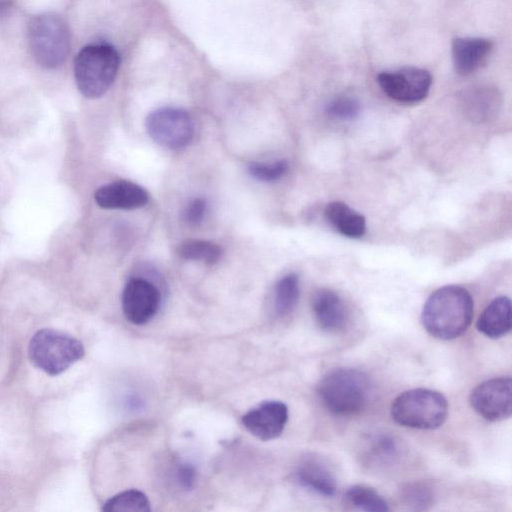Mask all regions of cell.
Wrapping results in <instances>:
<instances>
[{"instance_id":"1","label":"cell","mask_w":512,"mask_h":512,"mask_svg":"<svg viewBox=\"0 0 512 512\" xmlns=\"http://www.w3.org/2000/svg\"><path fill=\"white\" fill-rule=\"evenodd\" d=\"M473 310L472 296L465 288L447 285L428 297L422 309L421 322L432 337L451 340L468 329Z\"/></svg>"},{"instance_id":"2","label":"cell","mask_w":512,"mask_h":512,"mask_svg":"<svg viewBox=\"0 0 512 512\" xmlns=\"http://www.w3.org/2000/svg\"><path fill=\"white\" fill-rule=\"evenodd\" d=\"M317 391L323 405L331 413L351 416L367 406L372 384L368 375L361 370L338 368L320 380Z\"/></svg>"},{"instance_id":"3","label":"cell","mask_w":512,"mask_h":512,"mask_svg":"<svg viewBox=\"0 0 512 512\" xmlns=\"http://www.w3.org/2000/svg\"><path fill=\"white\" fill-rule=\"evenodd\" d=\"M120 66L117 50L104 43L82 48L74 60V76L82 95L95 99L104 95L113 84Z\"/></svg>"},{"instance_id":"4","label":"cell","mask_w":512,"mask_h":512,"mask_svg":"<svg viewBox=\"0 0 512 512\" xmlns=\"http://www.w3.org/2000/svg\"><path fill=\"white\" fill-rule=\"evenodd\" d=\"M391 416L401 426L434 430L448 416L446 397L435 390L415 388L399 394L391 405Z\"/></svg>"},{"instance_id":"5","label":"cell","mask_w":512,"mask_h":512,"mask_svg":"<svg viewBox=\"0 0 512 512\" xmlns=\"http://www.w3.org/2000/svg\"><path fill=\"white\" fill-rule=\"evenodd\" d=\"M83 344L62 331L44 328L31 338L28 355L31 363L50 376H57L84 356Z\"/></svg>"},{"instance_id":"6","label":"cell","mask_w":512,"mask_h":512,"mask_svg":"<svg viewBox=\"0 0 512 512\" xmlns=\"http://www.w3.org/2000/svg\"><path fill=\"white\" fill-rule=\"evenodd\" d=\"M28 40L33 58L42 67L57 68L69 54V28L55 13L34 16L28 24Z\"/></svg>"},{"instance_id":"7","label":"cell","mask_w":512,"mask_h":512,"mask_svg":"<svg viewBox=\"0 0 512 512\" xmlns=\"http://www.w3.org/2000/svg\"><path fill=\"white\" fill-rule=\"evenodd\" d=\"M148 135L160 146L179 149L187 146L194 135L190 114L175 107H163L152 111L145 121Z\"/></svg>"},{"instance_id":"8","label":"cell","mask_w":512,"mask_h":512,"mask_svg":"<svg viewBox=\"0 0 512 512\" xmlns=\"http://www.w3.org/2000/svg\"><path fill=\"white\" fill-rule=\"evenodd\" d=\"M470 405L482 418L502 421L512 411V381L510 377H497L477 385L470 394Z\"/></svg>"},{"instance_id":"9","label":"cell","mask_w":512,"mask_h":512,"mask_svg":"<svg viewBox=\"0 0 512 512\" xmlns=\"http://www.w3.org/2000/svg\"><path fill=\"white\" fill-rule=\"evenodd\" d=\"M377 81L391 99L402 103H416L428 95L432 77L425 69L404 67L380 73Z\"/></svg>"},{"instance_id":"10","label":"cell","mask_w":512,"mask_h":512,"mask_svg":"<svg viewBox=\"0 0 512 512\" xmlns=\"http://www.w3.org/2000/svg\"><path fill=\"white\" fill-rule=\"evenodd\" d=\"M160 302V291L145 278H131L123 289V313L133 324L143 325L150 321L157 313Z\"/></svg>"},{"instance_id":"11","label":"cell","mask_w":512,"mask_h":512,"mask_svg":"<svg viewBox=\"0 0 512 512\" xmlns=\"http://www.w3.org/2000/svg\"><path fill=\"white\" fill-rule=\"evenodd\" d=\"M288 421V408L280 401H266L242 417L245 428L260 440H272L281 435Z\"/></svg>"},{"instance_id":"12","label":"cell","mask_w":512,"mask_h":512,"mask_svg":"<svg viewBox=\"0 0 512 512\" xmlns=\"http://www.w3.org/2000/svg\"><path fill=\"white\" fill-rule=\"evenodd\" d=\"M312 311L317 326L324 332L339 333L348 325V309L342 298L331 289L322 288L314 293Z\"/></svg>"},{"instance_id":"13","label":"cell","mask_w":512,"mask_h":512,"mask_svg":"<svg viewBox=\"0 0 512 512\" xmlns=\"http://www.w3.org/2000/svg\"><path fill=\"white\" fill-rule=\"evenodd\" d=\"M94 198L97 205L104 209L131 210L146 205L149 195L140 185L120 180L99 187Z\"/></svg>"},{"instance_id":"14","label":"cell","mask_w":512,"mask_h":512,"mask_svg":"<svg viewBox=\"0 0 512 512\" xmlns=\"http://www.w3.org/2000/svg\"><path fill=\"white\" fill-rule=\"evenodd\" d=\"M297 481L305 488L325 497L337 491V480L330 465L321 457H304L296 470Z\"/></svg>"},{"instance_id":"15","label":"cell","mask_w":512,"mask_h":512,"mask_svg":"<svg viewBox=\"0 0 512 512\" xmlns=\"http://www.w3.org/2000/svg\"><path fill=\"white\" fill-rule=\"evenodd\" d=\"M493 48L489 39L457 37L452 41V59L455 70L461 75L476 71L488 58Z\"/></svg>"},{"instance_id":"16","label":"cell","mask_w":512,"mask_h":512,"mask_svg":"<svg viewBox=\"0 0 512 512\" xmlns=\"http://www.w3.org/2000/svg\"><path fill=\"white\" fill-rule=\"evenodd\" d=\"M462 104L468 117L476 122H484L496 116L501 97L494 87L479 85L463 93Z\"/></svg>"},{"instance_id":"17","label":"cell","mask_w":512,"mask_h":512,"mask_svg":"<svg viewBox=\"0 0 512 512\" xmlns=\"http://www.w3.org/2000/svg\"><path fill=\"white\" fill-rule=\"evenodd\" d=\"M476 326L480 333L491 339L506 335L512 327L510 299L506 296L493 299L480 315Z\"/></svg>"},{"instance_id":"18","label":"cell","mask_w":512,"mask_h":512,"mask_svg":"<svg viewBox=\"0 0 512 512\" xmlns=\"http://www.w3.org/2000/svg\"><path fill=\"white\" fill-rule=\"evenodd\" d=\"M324 215L326 220L346 237L360 238L366 231L365 217L343 202L328 203Z\"/></svg>"},{"instance_id":"19","label":"cell","mask_w":512,"mask_h":512,"mask_svg":"<svg viewBox=\"0 0 512 512\" xmlns=\"http://www.w3.org/2000/svg\"><path fill=\"white\" fill-rule=\"evenodd\" d=\"M398 442L389 435H378L368 441L363 458L365 463L386 467L397 461L400 455Z\"/></svg>"},{"instance_id":"20","label":"cell","mask_w":512,"mask_h":512,"mask_svg":"<svg viewBox=\"0 0 512 512\" xmlns=\"http://www.w3.org/2000/svg\"><path fill=\"white\" fill-rule=\"evenodd\" d=\"M300 296L299 277L295 273L283 276L275 285L273 307L276 315L285 317L296 307Z\"/></svg>"},{"instance_id":"21","label":"cell","mask_w":512,"mask_h":512,"mask_svg":"<svg viewBox=\"0 0 512 512\" xmlns=\"http://www.w3.org/2000/svg\"><path fill=\"white\" fill-rule=\"evenodd\" d=\"M345 502L354 509L386 512L389 510L385 499L373 488L365 485H353L349 487L344 495Z\"/></svg>"},{"instance_id":"22","label":"cell","mask_w":512,"mask_h":512,"mask_svg":"<svg viewBox=\"0 0 512 512\" xmlns=\"http://www.w3.org/2000/svg\"><path fill=\"white\" fill-rule=\"evenodd\" d=\"M177 253L185 260L215 264L223 251L219 245L207 240H187L179 245Z\"/></svg>"},{"instance_id":"23","label":"cell","mask_w":512,"mask_h":512,"mask_svg":"<svg viewBox=\"0 0 512 512\" xmlns=\"http://www.w3.org/2000/svg\"><path fill=\"white\" fill-rule=\"evenodd\" d=\"M105 512H148L150 502L139 490H126L107 500L103 506Z\"/></svg>"},{"instance_id":"24","label":"cell","mask_w":512,"mask_h":512,"mask_svg":"<svg viewBox=\"0 0 512 512\" xmlns=\"http://www.w3.org/2000/svg\"><path fill=\"white\" fill-rule=\"evenodd\" d=\"M400 499L409 509L423 511L433 504L434 492L425 482H411L401 488Z\"/></svg>"},{"instance_id":"25","label":"cell","mask_w":512,"mask_h":512,"mask_svg":"<svg viewBox=\"0 0 512 512\" xmlns=\"http://www.w3.org/2000/svg\"><path fill=\"white\" fill-rule=\"evenodd\" d=\"M359 102L351 97L341 96L333 99L326 106L327 115L339 121H351L360 114Z\"/></svg>"},{"instance_id":"26","label":"cell","mask_w":512,"mask_h":512,"mask_svg":"<svg viewBox=\"0 0 512 512\" xmlns=\"http://www.w3.org/2000/svg\"><path fill=\"white\" fill-rule=\"evenodd\" d=\"M288 167L286 160H278L273 163L252 162L248 166V172L259 181L274 182L286 174Z\"/></svg>"},{"instance_id":"27","label":"cell","mask_w":512,"mask_h":512,"mask_svg":"<svg viewBox=\"0 0 512 512\" xmlns=\"http://www.w3.org/2000/svg\"><path fill=\"white\" fill-rule=\"evenodd\" d=\"M206 207L207 204L203 198L191 200L184 209V220L190 225H198L204 218Z\"/></svg>"},{"instance_id":"28","label":"cell","mask_w":512,"mask_h":512,"mask_svg":"<svg viewBox=\"0 0 512 512\" xmlns=\"http://www.w3.org/2000/svg\"><path fill=\"white\" fill-rule=\"evenodd\" d=\"M176 479L183 489H192L196 481V470L194 466L189 463L179 465L176 470Z\"/></svg>"},{"instance_id":"29","label":"cell","mask_w":512,"mask_h":512,"mask_svg":"<svg viewBox=\"0 0 512 512\" xmlns=\"http://www.w3.org/2000/svg\"><path fill=\"white\" fill-rule=\"evenodd\" d=\"M14 7V0H0V20L6 18Z\"/></svg>"}]
</instances>
